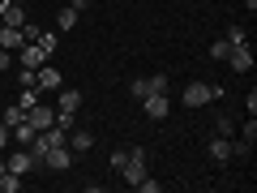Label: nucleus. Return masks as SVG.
Segmentation results:
<instances>
[{"instance_id": "obj_1", "label": "nucleus", "mask_w": 257, "mask_h": 193, "mask_svg": "<svg viewBox=\"0 0 257 193\" xmlns=\"http://www.w3.org/2000/svg\"><path fill=\"white\" fill-rule=\"evenodd\" d=\"M120 180L128 184V189H138L142 184V176H146V146H128V159L120 163Z\"/></svg>"}, {"instance_id": "obj_2", "label": "nucleus", "mask_w": 257, "mask_h": 193, "mask_svg": "<svg viewBox=\"0 0 257 193\" xmlns=\"http://www.w3.org/2000/svg\"><path fill=\"white\" fill-rule=\"evenodd\" d=\"M214 99H223V86H210V82H189L184 94H180L184 108H206V103H214Z\"/></svg>"}, {"instance_id": "obj_3", "label": "nucleus", "mask_w": 257, "mask_h": 193, "mask_svg": "<svg viewBox=\"0 0 257 193\" xmlns=\"http://www.w3.org/2000/svg\"><path fill=\"white\" fill-rule=\"evenodd\" d=\"M35 86H39V90H60L64 73L56 69V64H39V69H35Z\"/></svg>"}, {"instance_id": "obj_4", "label": "nucleus", "mask_w": 257, "mask_h": 193, "mask_svg": "<svg viewBox=\"0 0 257 193\" xmlns=\"http://www.w3.org/2000/svg\"><path fill=\"white\" fill-rule=\"evenodd\" d=\"M5 163H9V172H18V176H30V172L39 167V159L30 155L26 146H22V150H9V159H5Z\"/></svg>"}, {"instance_id": "obj_5", "label": "nucleus", "mask_w": 257, "mask_h": 193, "mask_svg": "<svg viewBox=\"0 0 257 193\" xmlns=\"http://www.w3.org/2000/svg\"><path fill=\"white\" fill-rule=\"evenodd\" d=\"M69 163H73V150H69V142H64V146H47L43 167H52V172H64Z\"/></svg>"}, {"instance_id": "obj_6", "label": "nucleus", "mask_w": 257, "mask_h": 193, "mask_svg": "<svg viewBox=\"0 0 257 193\" xmlns=\"http://www.w3.org/2000/svg\"><path fill=\"white\" fill-rule=\"evenodd\" d=\"M18 64L22 69H39V64H47V52L39 43H22L18 47Z\"/></svg>"}, {"instance_id": "obj_7", "label": "nucleus", "mask_w": 257, "mask_h": 193, "mask_svg": "<svg viewBox=\"0 0 257 193\" xmlns=\"http://www.w3.org/2000/svg\"><path fill=\"white\" fill-rule=\"evenodd\" d=\"M146 116L150 120H163V116H172V94H146Z\"/></svg>"}, {"instance_id": "obj_8", "label": "nucleus", "mask_w": 257, "mask_h": 193, "mask_svg": "<svg viewBox=\"0 0 257 193\" xmlns=\"http://www.w3.org/2000/svg\"><path fill=\"white\" fill-rule=\"evenodd\" d=\"M227 64L231 69H236V73H248V69H253V52H248V43H236L227 52Z\"/></svg>"}, {"instance_id": "obj_9", "label": "nucleus", "mask_w": 257, "mask_h": 193, "mask_svg": "<svg viewBox=\"0 0 257 193\" xmlns=\"http://www.w3.org/2000/svg\"><path fill=\"white\" fill-rule=\"evenodd\" d=\"M26 120L35 129H52L56 125V108H43V103H35V108H26Z\"/></svg>"}, {"instance_id": "obj_10", "label": "nucleus", "mask_w": 257, "mask_h": 193, "mask_svg": "<svg viewBox=\"0 0 257 193\" xmlns=\"http://www.w3.org/2000/svg\"><path fill=\"white\" fill-rule=\"evenodd\" d=\"M210 159H214V163H231V159H236V155H231V138L214 133V138H210Z\"/></svg>"}, {"instance_id": "obj_11", "label": "nucleus", "mask_w": 257, "mask_h": 193, "mask_svg": "<svg viewBox=\"0 0 257 193\" xmlns=\"http://www.w3.org/2000/svg\"><path fill=\"white\" fill-rule=\"evenodd\" d=\"M77 108H82V90L60 86V90H56V112H77Z\"/></svg>"}, {"instance_id": "obj_12", "label": "nucleus", "mask_w": 257, "mask_h": 193, "mask_svg": "<svg viewBox=\"0 0 257 193\" xmlns=\"http://www.w3.org/2000/svg\"><path fill=\"white\" fill-rule=\"evenodd\" d=\"M90 146H94V133H90V129H69V150L86 155Z\"/></svg>"}, {"instance_id": "obj_13", "label": "nucleus", "mask_w": 257, "mask_h": 193, "mask_svg": "<svg viewBox=\"0 0 257 193\" xmlns=\"http://www.w3.org/2000/svg\"><path fill=\"white\" fill-rule=\"evenodd\" d=\"M22 43H26L22 26H5V22H0V47H9V52H18Z\"/></svg>"}, {"instance_id": "obj_14", "label": "nucleus", "mask_w": 257, "mask_h": 193, "mask_svg": "<svg viewBox=\"0 0 257 193\" xmlns=\"http://www.w3.org/2000/svg\"><path fill=\"white\" fill-rule=\"evenodd\" d=\"M0 22H5V26H26V9L5 0V9H0Z\"/></svg>"}, {"instance_id": "obj_15", "label": "nucleus", "mask_w": 257, "mask_h": 193, "mask_svg": "<svg viewBox=\"0 0 257 193\" xmlns=\"http://www.w3.org/2000/svg\"><path fill=\"white\" fill-rule=\"evenodd\" d=\"M35 133H39V129L30 125V120H22V125H13V129H9V138L18 142V146H30V142H35Z\"/></svg>"}, {"instance_id": "obj_16", "label": "nucleus", "mask_w": 257, "mask_h": 193, "mask_svg": "<svg viewBox=\"0 0 257 193\" xmlns=\"http://www.w3.org/2000/svg\"><path fill=\"white\" fill-rule=\"evenodd\" d=\"M22 120H26V108H22V103H13V108H5V112H0V125H5V129L22 125Z\"/></svg>"}, {"instance_id": "obj_17", "label": "nucleus", "mask_w": 257, "mask_h": 193, "mask_svg": "<svg viewBox=\"0 0 257 193\" xmlns=\"http://www.w3.org/2000/svg\"><path fill=\"white\" fill-rule=\"evenodd\" d=\"M146 90L150 94H167V90H172V77H167V73H150L146 77Z\"/></svg>"}, {"instance_id": "obj_18", "label": "nucleus", "mask_w": 257, "mask_h": 193, "mask_svg": "<svg viewBox=\"0 0 257 193\" xmlns=\"http://www.w3.org/2000/svg\"><path fill=\"white\" fill-rule=\"evenodd\" d=\"M73 26H77V9L69 5V9H60V13H56V30H73Z\"/></svg>"}, {"instance_id": "obj_19", "label": "nucleus", "mask_w": 257, "mask_h": 193, "mask_svg": "<svg viewBox=\"0 0 257 193\" xmlns=\"http://www.w3.org/2000/svg\"><path fill=\"white\" fill-rule=\"evenodd\" d=\"M214 133L231 138V133H236V120H231V116H223V112H214Z\"/></svg>"}, {"instance_id": "obj_20", "label": "nucleus", "mask_w": 257, "mask_h": 193, "mask_svg": "<svg viewBox=\"0 0 257 193\" xmlns=\"http://www.w3.org/2000/svg\"><path fill=\"white\" fill-rule=\"evenodd\" d=\"M35 43H39V47H43V52H47V56H52V52H56V47H60V39H56V35H52V30H39V39H35Z\"/></svg>"}, {"instance_id": "obj_21", "label": "nucleus", "mask_w": 257, "mask_h": 193, "mask_svg": "<svg viewBox=\"0 0 257 193\" xmlns=\"http://www.w3.org/2000/svg\"><path fill=\"white\" fill-rule=\"evenodd\" d=\"M240 142H248V146H257V120L248 116L244 125H240Z\"/></svg>"}, {"instance_id": "obj_22", "label": "nucleus", "mask_w": 257, "mask_h": 193, "mask_svg": "<svg viewBox=\"0 0 257 193\" xmlns=\"http://www.w3.org/2000/svg\"><path fill=\"white\" fill-rule=\"evenodd\" d=\"M22 189V176L18 172H5V176H0V193H18Z\"/></svg>"}, {"instance_id": "obj_23", "label": "nucleus", "mask_w": 257, "mask_h": 193, "mask_svg": "<svg viewBox=\"0 0 257 193\" xmlns=\"http://www.w3.org/2000/svg\"><path fill=\"white\" fill-rule=\"evenodd\" d=\"M39 94H43V90H39V86H22L18 103H22V108H35V103H39Z\"/></svg>"}, {"instance_id": "obj_24", "label": "nucleus", "mask_w": 257, "mask_h": 193, "mask_svg": "<svg viewBox=\"0 0 257 193\" xmlns=\"http://www.w3.org/2000/svg\"><path fill=\"white\" fill-rule=\"evenodd\" d=\"M227 43H231V47H236V43H248V30L240 26V22H231V26H227Z\"/></svg>"}, {"instance_id": "obj_25", "label": "nucleus", "mask_w": 257, "mask_h": 193, "mask_svg": "<svg viewBox=\"0 0 257 193\" xmlns=\"http://www.w3.org/2000/svg\"><path fill=\"white\" fill-rule=\"evenodd\" d=\"M227 52H231L227 39H214V43H210V60H227Z\"/></svg>"}, {"instance_id": "obj_26", "label": "nucleus", "mask_w": 257, "mask_h": 193, "mask_svg": "<svg viewBox=\"0 0 257 193\" xmlns=\"http://www.w3.org/2000/svg\"><path fill=\"white\" fill-rule=\"evenodd\" d=\"M9 69H18V56L9 47H0V73H9Z\"/></svg>"}, {"instance_id": "obj_27", "label": "nucleus", "mask_w": 257, "mask_h": 193, "mask_svg": "<svg viewBox=\"0 0 257 193\" xmlns=\"http://www.w3.org/2000/svg\"><path fill=\"white\" fill-rule=\"evenodd\" d=\"M128 90H133V99H146V77H133V82H128Z\"/></svg>"}, {"instance_id": "obj_28", "label": "nucleus", "mask_w": 257, "mask_h": 193, "mask_svg": "<svg viewBox=\"0 0 257 193\" xmlns=\"http://www.w3.org/2000/svg\"><path fill=\"white\" fill-rule=\"evenodd\" d=\"M124 159H128V150H111V163H107V167H111V172H120V163H124Z\"/></svg>"}, {"instance_id": "obj_29", "label": "nucleus", "mask_w": 257, "mask_h": 193, "mask_svg": "<svg viewBox=\"0 0 257 193\" xmlns=\"http://www.w3.org/2000/svg\"><path fill=\"white\" fill-rule=\"evenodd\" d=\"M18 82L22 86H35V69H22V64H18Z\"/></svg>"}, {"instance_id": "obj_30", "label": "nucleus", "mask_w": 257, "mask_h": 193, "mask_svg": "<svg viewBox=\"0 0 257 193\" xmlns=\"http://www.w3.org/2000/svg\"><path fill=\"white\" fill-rule=\"evenodd\" d=\"M138 189H142V193H159L163 184H159V180H150V176H142V184H138Z\"/></svg>"}, {"instance_id": "obj_31", "label": "nucleus", "mask_w": 257, "mask_h": 193, "mask_svg": "<svg viewBox=\"0 0 257 193\" xmlns=\"http://www.w3.org/2000/svg\"><path fill=\"white\" fill-rule=\"evenodd\" d=\"M5 146H9V129L0 125V155H5Z\"/></svg>"}, {"instance_id": "obj_32", "label": "nucleus", "mask_w": 257, "mask_h": 193, "mask_svg": "<svg viewBox=\"0 0 257 193\" xmlns=\"http://www.w3.org/2000/svg\"><path fill=\"white\" fill-rule=\"evenodd\" d=\"M5 172H9V163H5V155H0V176H5Z\"/></svg>"}, {"instance_id": "obj_33", "label": "nucleus", "mask_w": 257, "mask_h": 193, "mask_svg": "<svg viewBox=\"0 0 257 193\" xmlns=\"http://www.w3.org/2000/svg\"><path fill=\"white\" fill-rule=\"evenodd\" d=\"M9 5H26V0H9Z\"/></svg>"}]
</instances>
